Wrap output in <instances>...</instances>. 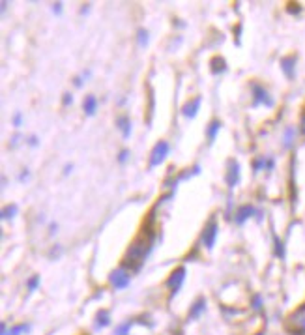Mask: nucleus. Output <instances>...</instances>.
I'll list each match as a JSON object with an SVG mask.
<instances>
[{
    "label": "nucleus",
    "mask_w": 305,
    "mask_h": 335,
    "mask_svg": "<svg viewBox=\"0 0 305 335\" xmlns=\"http://www.w3.org/2000/svg\"><path fill=\"white\" fill-rule=\"evenodd\" d=\"M152 249H154V232L148 230V232H144L143 236H139L127 247V251L124 255L122 266L127 268V270H131V272H139L143 268V264L146 262Z\"/></svg>",
    "instance_id": "f257e3e1"
},
{
    "label": "nucleus",
    "mask_w": 305,
    "mask_h": 335,
    "mask_svg": "<svg viewBox=\"0 0 305 335\" xmlns=\"http://www.w3.org/2000/svg\"><path fill=\"white\" fill-rule=\"evenodd\" d=\"M110 287L116 288V290H122V288H127L129 283H131V272L124 266H118L116 270H112L109 276Z\"/></svg>",
    "instance_id": "f03ea898"
},
{
    "label": "nucleus",
    "mask_w": 305,
    "mask_h": 335,
    "mask_svg": "<svg viewBox=\"0 0 305 335\" xmlns=\"http://www.w3.org/2000/svg\"><path fill=\"white\" fill-rule=\"evenodd\" d=\"M169 152H171V144L167 141H158L156 146L152 148V152H150V167H159L167 159Z\"/></svg>",
    "instance_id": "7ed1b4c3"
},
{
    "label": "nucleus",
    "mask_w": 305,
    "mask_h": 335,
    "mask_svg": "<svg viewBox=\"0 0 305 335\" xmlns=\"http://www.w3.org/2000/svg\"><path fill=\"white\" fill-rule=\"evenodd\" d=\"M217 234H219V225L215 219H210L206 223V227L202 228V234H200V243L206 247V249H212L215 245V240H217Z\"/></svg>",
    "instance_id": "20e7f679"
},
{
    "label": "nucleus",
    "mask_w": 305,
    "mask_h": 335,
    "mask_svg": "<svg viewBox=\"0 0 305 335\" xmlns=\"http://www.w3.org/2000/svg\"><path fill=\"white\" fill-rule=\"evenodd\" d=\"M251 92H253V105H266L268 109H271L275 105V101L271 99L269 92L258 83H251Z\"/></svg>",
    "instance_id": "39448f33"
},
{
    "label": "nucleus",
    "mask_w": 305,
    "mask_h": 335,
    "mask_svg": "<svg viewBox=\"0 0 305 335\" xmlns=\"http://www.w3.org/2000/svg\"><path fill=\"white\" fill-rule=\"evenodd\" d=\"M185 276H187V270L183 266H178L174 272L171 274V277L167 279V287L171 288V294H178V290L182 288L183 281H185Z\"/></svg>",
    "instance_id": "423d86ee"
},
{
    "label": "nucleus",
    "mask_w": 305,
    "mask_h": 335,
    "mask_svg": "<svg viewBox=\"0 0 305 335\" xmlns=\"http://www.w3.org/2000/svg\"><path fill=\"white\" fill-rule=\"evenodd\" d=\"M225 182L227 186L234 189L238 184H240V163L236 159H231L229 165H227V174H225Z\"/></svg>",
    "instance_id": "0eeeda50"
},
{
    "label": "nucleus",
    "mask_w": 305,
    "mask_h": 335,
    "mask_svg": "<svg viewBox=\"0 0 305 335\" xmlns=\"http://www.w3.org/2000/svg\"><path fill=\"white\" fill-rule=\"evenodd\" d=\"M255 214H256V210L253 204H244V206H240V208L234 212V223H236V225H244V223H247Z\"/></svg>",
    "instance_id": "6e6552de"
},
{
    "label": "nucleus",
    "mask_w": 305,
    "mask_h": 335,
    "mask_svg": "<svg viewBox=\"0 0 305 335\" xmlns=\"http://www.w3.org/2000/svg\"><path fill=\"white\" fill-rule=\"evenodd\" d=\"M200 105H202V97L200 96H195L191 97L189 101H185L182 105V114L185 118H195L200 111Z\"/></svg>",
    "instance_id": "1a4fd4ad"
},
{
    "label": "nucleus",
    "mask_w": 305,
    "mask_h": 335,
    "mask_svg": "<svg viewBox=\"0 0 305 335\" xmlns=\"http://www.w3.org/2000/svg\"><path fill=\"white\" fill-rule=\"evenodd\" d=\"M116 128L120 130L124 139H129L131 137V130H133V124H131V118L127 114H120L116 118Z\"/></svg>",
    "instance_id": "9d476101"
},
{
    "label": "nucleus",
    "mask_w": 305,
    "mask_h": 335,
    "mask_svg": "<svg viewBox=\"0 0 305 335\" xmlns=\"http://www.w3.org/2000/svg\"><path fill=\"white\" fill-rule=\"evenodd\" d=\"M83 111H85L86 116H94L96 111H98V97L88 94V96L83 99Z\"/></svg>",
    "instance_id": "9b49d317"
},
{
    "label": "nucleus",
    "mask_w": 305,
    "mask_h": 335,
    "mask_svg": "<svg viewBox=\"0 0 305 335\" xmlns=\"http://www.w3.org/2000/svg\"><path fill=\"white\" fill-rule=\"evenodd\" d=\"M210 72L214 75H221V73L227 72V60L223 56H214L210 60Z\"/></svg>",
    "instance_id": "f8f14e48"
},
{
    "label": "nucleus",
    "mask_w": 305,
    "mask_h": 335,
    "mask_svg": "<svg viewBox=\"0 0 305 335\" xmlns=\"http://www.w3.org/2000/svg\"><path fill=\"white\" fill-rule=\"evenodd\" d=\"M273 159L271 157H256L253 161V170L255 172H260V170H271L273 168Z\"/></svg>",
    "instance_id": "ddd939ff"
},
{
    "label": "nucleus",
    "mask_w": 305,
    "mask_h": 335,
    "mask_svg": "<svg viewBox=\"0 0 305 335\" xmlns=\"http://www.w3.org/2000/svg\"><path fill=\"white\" fill-rule=\"evenodd\" d=\"M221 128H223L221 120H212V122L208 124V128H206V137H208V141H210V144L215 141V137H217V133L221 131Z\"/></svg>",
    "instance_id": "4468645a"
},
{
    "label": "nucleus",
    "mask_w": 305,
    "mask_h": 335,
    "mask_svg": "<svg viewBox=\"0 0 305 335\" xmlns=\"http://www.w3.org/2000/svg\"><path fill=\"white\" fill-rule=\"evenodd\" d=\"M206 311V298H197L195 303L191 305V311H189V318H198L202 313Z\"/></svg>",
    "instance_id": "2eb2a0df"
},
{
    "label": "nucleus",
    "mask_w": 305,
    "mask_h": 335,
    "mask_svg": "<svg viewBox=\"0 0 305 335\" xmlns=\"http://www.w3.org/2000/svg\"><path fill=\"white\" fill-rule=\"evenodd\" d=\"M294 66H296V56H287V58L281 60V68H283V72H285V75H287L288 79H292L294 75H296Z\"/></svg>",
    "instance_id": "dca6fc26"
},
{
    "label": "nucleus",
    "mask_w": 305,
    "mask_h": 335,
    "mask_svg": "<svg viewBox=\"0 0 305 335\" xmlns=\"http://www.w3.org/2000/svg\"><path fill=\"white\" fill-rule=\"evenodd\" d=\"M17 214H19V206H17V204H8V206L2 208L0 217H2L4 221H10L13 217H17Z\"/></svg>",
    "instance_id": "f3484780"
},
{
    "label": "nucleus",
    "mask_w": 305,
    "mask_h": 335,
    "mask_svg": "<svg viewBox=\"0 0 305 335\" xmlns=\"http://www.w3.org/2000/svg\"><path fill=\"white\" fill-rule=\"evenodd\" d=\"M109 324H110L109 311H105V309L98 311V315H96V328H105V326H109Z\"/></svg>",
    "instance_id": "a211bd4d"
},
{
    "label": "nucleus",
    "mask_w": 305,
    "mask_h": 335,
    "mask_svg": "<svg viewBox=\"0 0 305 335\" xmlns=\"http://www.w3.org/2000/svg\"><path fill=\"white\" fill-rule=\"evenodd\" d=\"M30 332V324H15L10 328L8 335H26Z\"/></svg>",
    "instance_id": "6ab92c4d"
},
{
    "label": "nucleus",
    "mask_w": 305,
    "mask_h": 335,
    "mask_svg": "<svg viewBox=\"0 0 305 335\" xmlns=\"http://www.w3.org/2000/svg\"><path fill=\"white\" fill-rule=\"evenodd\" d=\"M148 37H150V32H148L146 28H139V30H137V43H139L143 49L146 47L148 41H150Z\"/></svg>",
    "instance_id": "aec40b11"
},
{
    "label": "nucleus",
    "mask_w": 305,
    "mask_h": 335,
    "mask_svg": "<svg viewBox=\"0 0 305 335\" xmlns=\"http://www.w3.org/2000/svg\"><path fill=\"white\" fill-rule=\"evenodd\" d=\"M39 283H41V277L39 276H32L28 281H26V288H28V292H34L37 287H39Z\"/></svg>",
    "instance_id": "412c9836"
},
{
    "label": "nucleus",
    "mask_w": 305,
    "mask_h": 335,
    "mask_svg": "<svg viewBox=\"0 0 305 335\" xmlns=\"http://www.w3.org/2000/svg\"><path fill=\"white\" fill-rule=\"evenodd\" d=\"M131 326H133V322H126V324H122V326H118V328L114 330V335H127L129 334V330H131Z\"/></svg>",
    "instance_id": "4be33fe9"
},
{
    "label": "nucleus",
    "mask_w": 305,
    "mask_h": 335,
    "mask_svg": "<svg viewBox=\"0 0 305 335\" xmlns=\"http://www.w3.org/2000/svg\"><path fill=\"white\" fill-rule=\"evenodd\" d=\"M129 156H131V152H129L127 148H122V150L118 152V163H122V165H124V163L129 159Z\"/></svg>",
    "instance_id": "5701e85b"
},
{
    "label": "nucleus",
    "mask_w": 305,
    "mask_h": 335,
    "mask_svg": "<svg viewBox=\"0 0 305 335\" xmlns=\"http://www.w3.org/2000/svg\"><path fill=\"white\" fill-rule=\"evenodd\" d=\"M12 124H13V128H21V126H23V114H21V112H15L12 118Z\"/></svg>",
    "instance_id": "b1692460"
},
{
    "label": "nucleus",
    "mask_w": 305,
    "mask_h": 335,
    "mask_svg": "<svg viewBox=\"0 0 305 335\" xmlns=\"http://www.w3.org/2000/svg\"><path fill=\"white\" fill-rule=\"evenodd\" d=\"M294 135H296V131H294V130H287V133H285V146H287V148L292 144Z\"/></svg>",
    "instance_id": "393cba45"
},
{
    "label": "nucleus",
    "mask_w": 305,
    "mask_h": 335,
    "mask_svg": "<svg viewBox=\"0 0 305 335\" xmlns=\"http://www.w3.org/2000/svg\"><path fill=\"white\" fill-rule=\"evenodd\" d=\"M275 255L283 259L285 257V249H283V242H279V238H275Z\"/></svg>",
    "instance_id": "a878e982"
},
{
    "label": "nucleus",
    "mask_w": 305,
    "mask_h": 335,
    "mask_svg": "<svg viewBox=\"0 0 305 335\" xmlns=\"http://www.w3.org/2000/svg\"><path fill=\"white\" fill-rule=\"evenodd\" d=\"M62 103L68 107V105H72L73 103V96L70 94V92H64V96H62Z\"/></svg>",
    "instance_id": "bb28decb"
},
{
    "label": "nucleus",
    "mask_w": 305,
    "mask_h": 335,
    "mask_svg": "<svg viewBox=\"0 0 305 335\" xmlns=\"http://www.w3.org/2000/svg\"><path fill=\"white\" fill-rule=\"evenodd\" d=\"M26 144H28V146H32V148H36L37 144H39V139H37V135H30V137L26 139Z\"/></svg>",
    "instance_id": "cd10ccee"
},
{
    "label": "nucleus",
    "mask_w": 305,
    "mask_h": 335,
    "mask_svg": "<svg viewBox=\"0 0 305 335\" xmlns=\"http://www.w3.org/2000/svg\"><path fill=\"white\" fill-rule=\"evenodd\" d=\"M253 305H255V309L258 311V309H262V298L256 294L255 298H253Z\"/></svg>",
    "instance_id": "c85d7f7f"
},
{
    "label": "nucleus",
    "mask_w": 305,
    "mask_h": 335,
    "mask_svg": "<svg viewBox=\"0 0 305 335\" xmlns=\"http://www.w3.org/2000/svg\"><path fill=\"white\" fill-rule=\"evenodd\" d=\"M83 79H85V75H79V77H75L73 79V84L77 86V88H81V86H83Z\"/></svg>",
    "instance_id": "c756f323"
},
{
    "label": "nucleus",
    "mask_w": 305,
    "mask_h": 335,
    "mask_svg": "<svg viewBox=\"0 0 305 335\" xmlns=\"http://www.w3.org/2000/svg\"><path fill=\"white\" fill-rule=\"evenodd\" d=\"M53 12L56 13V15H60V13H62V2H56V4H53Z\"/></svg>",
    "instance_id": "7c9ffc66"
},
{
    "label": "nucleus",
    "mask_w": 305,
    "mask_h": 335,
    "mask_svg": "<svg viewBox=\"0 0 305 335\" xmlns=\"http://www.w3.org/2000/svg\"><path fill=\"white\" fill-rule=\"evenodd\" d=\"M72 170H73V165H72V163H66V165H64V174H66V176L72 174Z\"/></svg>",
    "instance_id": "2f4dec72"
},
{
    "label": "nucleus",
    "mask_w": 305,
    "mask_h": 335,
    "mask_svg": "<svg viewBox=\"0 0 305 335\" xmlns=\"http://www.w3.org/2000/svg\"><path fill=\"white\" fill-rule=\"evenodd\" d=\"M28 176H30V174H28V168H25V170L21 172V176H19V182H25V180H28Z\"/></svg>",
    "instance_id": "473e14b6"
},
{
    "label": "nucleus",
    "mask_w": 305,
    "mask_h": 335,
    "mask_svg": "<svg viewBox=\"0 0 305 335\" xmlns=\"http://www.w3.org/2000/svg\"><path fill=\"white\" fill-rule=\"evenodd\" d=\"M56 230H58V225H56V223L53 221V223H51V225H49V234H54Z\"/></svg>",
    "instance_id": "72a5a7b5"
},
{
    "label": "nucleus",
    "mask_w": 305,
    "mask_h": 335,
    "mask_svg": "<svg viewBox=\"0 0 305 335\" xmlns=\"http://www.w3.org/2000/svg\"><path fill=\"white\" fill-rule=\"evenodd\" d=\"M88 8H90V6H83V10H81V13H88Z\"/></svg>",
    "instance_id": "f704fd0d"
}]
</instances>
